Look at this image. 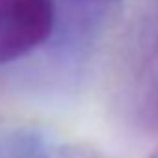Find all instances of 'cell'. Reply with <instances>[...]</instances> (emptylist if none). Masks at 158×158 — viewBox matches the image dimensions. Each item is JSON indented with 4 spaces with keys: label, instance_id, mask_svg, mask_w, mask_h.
I'll use <instances>...</instances> for the list:
<instances>
[{
    "label": "cell",
    "instance_id": "obj_1",
    "mask_svg": "<svg viewBox=\"0 0 158 158\" xmlns=\"http://www.w3.org/2000/svg\"><path fill=\"white\" fill-rule=\"evenodd\" d=\"M54 0H0V63L13 61L52 34Z\"/></svg>",
    "mask_w": 158,
    "mask_h": 158
}]
</instances>
